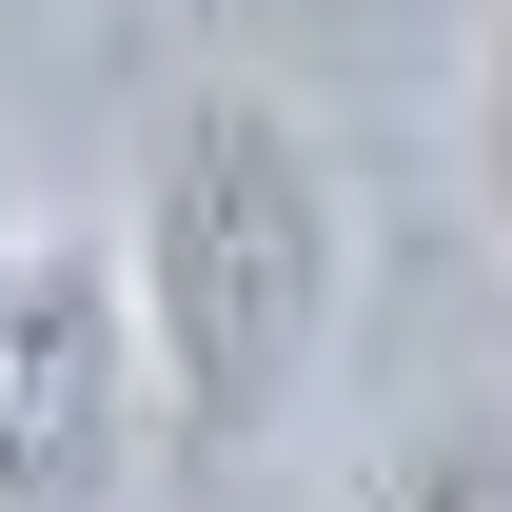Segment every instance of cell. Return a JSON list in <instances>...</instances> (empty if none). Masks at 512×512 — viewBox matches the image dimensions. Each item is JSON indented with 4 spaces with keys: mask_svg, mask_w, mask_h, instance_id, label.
<instances>
[{
    "mask_svg": "<svg viewBox=\"0 0 512 512\" xmlns=\"http://www.w3.org/2000/svg\"><path fill=\"white\" fill-rule=\"evenodd\" d=\"M119 296H138V375H158V453H256L296 394L335 375L355 316V197H335L296 99H178L119 217Z\"/></svg>",
    "mask_w": 512,
    "mask_h": 512,
    "instance_id": "6da1fadb",
    "label": "cell"
},
{
    "mask_svg": "<svg viewBox=\"0 0 512 512\" xmlns=\"http://www.w3.org/2000/svg\"><path fill=\"white\" fill-rule=\"evenodd\" d=\"M473 197H493V217H512V40H493V60H473Z\"/></svg>",
    "mask_w": 512,
    "mask_h": 512,
    "instance_id": "277c9868",
    "label": "cell"
},
{
    "mask_svg": "<svg viewBox=\"0 0 512 512\" xmlns=\"http://www.w3.org/2000/svg\"><path fill=\"white\" fill-rule=\"evenodd\" d=\"M335 512H512V434H414V453H375Z\"/></svg>",
    "mask_w": 512,
    "mask_h": 512,
    "instance_id": "3957f363",
    "label": "cell"
},
{
    "mask_svg": "<svg viewBox=\"0 0 512 512\" xmlns=\"http://www.w3.org/2000/svg\"><path fill=\"white\" fill-rule=\"evenodd\" d=\"M158 473V375H138L119 237L20 217L0 237V512H119Z\"/></svg>",
    "mask_w": 512,
    "mask_h": 512,
    "instance_id": "7a4b0ae2",
    "label": "cell"
},
{
    "mask_svg": "<svg viewBox=\"0 0 512 512\" xmlns=\"http://www.w3.org/2000/svg\"><path fill=\"white\" fill-rule=\"evenodd\" d=\"M0 237H20V178H0Z\"/></svg>",
    "mask_w": 512,
    "mask_h": 512,
    "instance_id": "5b68a950",
    "label": "cell"
}]
</instances>
